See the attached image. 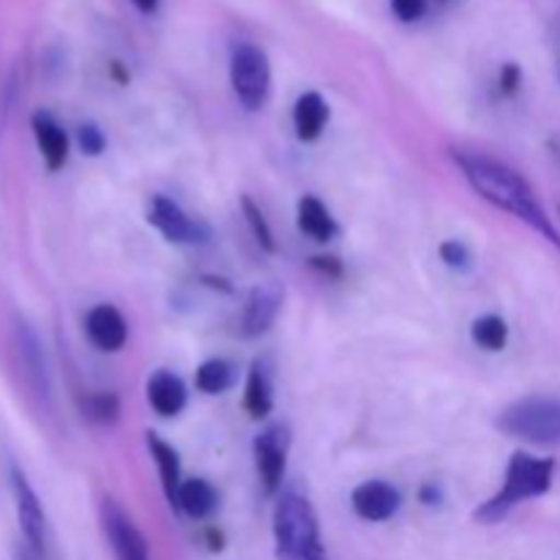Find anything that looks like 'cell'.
<instances>
[{
  "label": "cell",
  "instance_id": "6da1fadb",
  "mask_svg": "<svg viewBox=\"0 0 560 560\" xmlns=\"http://www.w3.org/2000/svg\"><path fill=\"white\" fill-rule=\"evenodd\" d=\"M454 162L459 164L465 180H468L476 195L485 197L490 206L512 213L514 219L525 222L541 238L550 241L552 246L560 249V235L556 224L547 217L545 206L539 202L536 191L530 189V184L517 170H512L509 164L498 162V159L479 151H454Z\"/></svg>",
  "mask_w": 560,
  "mask_h": 560
},
{
  "label": "cell",
  "instance_id": "7a4b0ae2",
  "mask_svg": "<svg viewBox=\"0 0 560 560\" xmlns=\"http://www.w3.org/2000/svg\"><path fill=\"white\" fill-rule=\"evenodd\" d=\"M277 560H328L312 503L299 492H282L273 509Z\"/></svg>",
  "mask_w": 560,
  "mask_h": 560
},
{
  "label": "cell",
  "instance_id": "3957f363",
  "mask_svg": "<svg viewBox=\"0 0 560 560\" xmlns=\"http://www.w3.org/2000/svg\"><path fill=\"white\" fill-rule=\"evenodd\" d=\"M552 476H556V463L552 459H539L525 452H517L506 468L503 490L492 495L485 506L476 509V520L487 525L501 523L517 503L547 495L552 487Z\"/></svg>",
  "mask_w": 560,
  "mask_h": 560
},
{
  "label": "cell",
  "instance_id": "277c9868",
  "mask_svg": "<svg viewBox=\"0 0 560 560\" xmlns=\"http://www.w3.org/2000/svg\"><path fill=\"white\" fill-rule=\"evenodd\" d=\"M498 430L536 446H556L560 443V402L547 397L520 399L498 416Z\"/></svg>",
  "mask_w": 560,
  "mask_h": 560
},
{
  "label": "cell",
  "instance_id": "5b68a950",
  "mask_svg": "<svg viewBox=\"0 0 560 560\" xmlns=\"http://www.w3.org/2000/svg\"><path fill=\"white\" fill-rule=\"evenodd\" d=\"M230 82L246 109H262L271 93V66L266 52L255 44H238L230 58Z\"/></svg>",
  "mask_w": 560,
  "mask_h": 560
},
{
  "label": "cell",
  "instance_id": "8992f818",
  "mask_svg": "<svg viewBox=\"0 0 560 560\" xmlns=\"http://www.w3.org/2000/svg\"><path fill=\"white\" fill-rule=\"evenodd\" d=\"M102 528L109 547H113L115 560H151L148 558L145 536L115 498H104L102 501Z\"/></svg>",
  "mask_w": 560,
  "mask_h": 560
},
{
  "label": "cell",
  "instance_id": "52a82bcc",
  "mask_svg": "<svg viewBox=\"0 0 560 560\" xmlns=\"http://www.w3.org/2000/svg\"><path fill=\"white\" fill-rule=\"evenodd\" d=\"M11 492L16 501V520H20L22 541L38 556H47V514L31 481L20 468H11Z\"/></svg>",
  "mask_w": 560,
  "mask_h": 560
},
{
  "label": "cell",
  "instance_id": "ba28073f",
  "mask_svg": "<svg viewBox=\"0 0 560 560\" xmlns=\"http://www.w3.org/2000/svg\"><path fill=\"white\" fill-rule=\"evenodd\" d=\"M148 222L159 230L173 244H202L208 238V228L191 219L178 202L167 200V197H153L151 211H148Z\"/></svg>",
  "mask_w": 560,
  "mask_h": 560
},
{
  "label": "cell",
  "instance_id": "9c48e42d",
  "mask_svg": "<svg viewBox=\"0 0 560 560\" xmlns=\"http://www.w3.org/2000/svg\"><path fill=\"white\" fill-rule=\"evenodd\" d=\"M288 448H290V438L284 427H268L262 435H257L255 463L268 495H273V492L282 487L284 468H288Z\"/></svg>",
  "mask_w": 560,
  "mask_h": 560
},
{
  "label": "cell",
  "instance_id": "30bf717a",
  "mask_svg": "<svg viewBox=\"0 0 560 560\" xmlns=\"http://www.w3.org/2000/svg\"><path fill=\"white\" fill-rule=\"evenodd\" d=\"M353 512L366 523H386L402 506V495L397 487L386 485V481H364L353 490Z\"/></svg>",
  "mask_w": 560,
  "mask_h": 560
},
{
  "label": "cell",
  "instance_id": "8fae6325",
  "mask_svg": "<svg viewBox=\"0 0 560 560\" xmlns=\"http://www.w3.org/2000/svg\"><path fill=\"white\" fill-rule=\"evenodd\" d=\"M279 310H282V288L277 282L257 284L249 293L244 306V315H241V334L244 337H260L271 328V323L277 320Z\"/></svg>",
  "mask_w": 560,
  "mask_h": 560
},
{
  "label": "cell",
  "instance_id": "7c38bea8",
  "mask_svg": "<svg viewBox=\"0 0 560 560\" xmlns=\"http://www.w3.org/2000/svg\"><path fill=\"white\" fill-rule=\"evenodd\" d=\"M14 337H16V350H20V361H22V370H25L27 383H31L33 394L47 402L49 399V370H47V359H44L42 342H38L36 331H33L25 320L16 323Z\"/></svg>",
  "mask_w": 560,
  "mask_h": 560
},
{
  "label": "cell",
  "instance_id": "4fadbf2b",
  "mask_svg": "<svg viewBox=\"0 0 560 560\" xmlns=\"http://www.w3.org/2000/svg\"><path fill=\"white\" fill-rule=\"evenodd\" d=\"M85 334L102 353H118L126 345L129 328H126L124 315L115 306L98 304L88 312L85 317Z\"/></svg>",
  "mask_w": 560,
  "mask_h": 560
},
{
  "label": "cell",
  "instance_id": "5bb4252c",
  "mask_svg": "<svg viewBox=\"0 0 560 560\" xmlns=\"http://www.w3.org/2000/svg\"><path fill=\"white\" fill-rule=\"evenodd\" d=\"M33 137H36V145L42 151L44 164L47 170H60L69 159V135L63 131V126L52 118L49 113H36L31 120Z\"/></svg>",
  "mask_w": 560,
  "mask_h": 560
},
{
  "label": "cell",
  "instance_id": "9a60e30c",
  "mask_svg": "<svg viewBox=\"0 0 560 560\" xmlns=\"http://www.w3.org/2000/svg\"><path fill=\"white\" fill-rule=\"evenodd\" d=\"M148 402L156 410L159 416L170 419V416H178L186 408V386L178 375L173 372H156V375L148 381Z\"/></svg>",
  "mask_w": 560,
  "mask_h": 560
},
{
  "label": "cell",
  "instance_id": "2e32d148",
  "mask_svg": "<svg viewBox=\"0 0 560 560\" xmlns=\"http://www.w3.org/2000/svg\"><path fill=\"white\" fill-rule=\"evenodd\" d=\"M293 124H295V135H299V140L315 142L328 124L326 98L315 91L301 93L299 102H295L293 107Z\"/></svg>",
  "mask_w": 560,
  "mask_h": 560
},
{
  "label": "cell",
  "instance_id": "e0dca14e",
  "mask_svg": "<svg viewBox=\"0 0 560 560\" xmlns=\"http://www.w3.org/2000/svg\"><path fill=\"white\" fill-rule=\"evenodd\" d=\"M148 448H151L153 459H156V468L159 476H162V490L167 495L170 506L178 509V492H180V463H178V454L170 443H164L156 432H148Z\"/></svg>",
  "mask_w": 560,
  "mask_h": 560
},
{
  "label": "cell",
  "instance_id": "ac0fdd59",
  "mask_svg": "<svg viewBox=\"0 0 560 560\" xmlns=\"http://www.w3.org/2000/svg\"><path fill=\"white\" fill-rule=\"evenodd\" d=\"M299 230L315 241H331L337 235V222L317 197H301L299 202Z\"/></svg>",
  "mask_w": 560,
  "mask_h": 560
},
{
  "label": "cell",
  "instance_id": "d6986e66",
  "mask_svg": "<svg viewBox=\"0 0 560 560\" xmlns=\"http://www.w3.org/2000/svg\"><path fill=\"white\" fill-rule=\"evenodd\" d=\"M217 490L208 485L206 479H189L180 485L178 492V509L191 520H206L211 517L217 509Z\"/></svg>",
  "mask_w": 560,
  "mask_h": 560
},
{
  "label": "cell",
  "instance_id": "ffe728a7",
  "mask_svg": "<svg viewBox=\"0 0 560 560\" xmlns=\"http://www.w3.org/2000/svg\"><path fill=\"white\" fill-rule=\"evenodd\" d=\"M244 405L249 410L252 419H266L273 408V394H271V377H268V370L262 361H255L249 372V381H246V394Z\"/></svg>",
  "mask_w": 560,
  "mask_h": 560
},
{
  "label": "cell",
  "instance_id": "44dd1931",
  "mask_svg": "<svg viewBox=\"0 0 560 560\" xmlns=\"http://www.w3.org/2000/svg\"><path fill=\"white\" fill-rule=\"evenodd\" d=\"M470 337H474V342L479 345V348L490 350V353H498V350L506 348L509 326L503 317L485 315L474 323V328H470Z\"/></svg>",
  "mask_w": 560,
  "mask_h": 560
},
{
  "label": "cell",
  "instance_id": "7402d4cb",
  "mask_svg": "<svg viewBox=\"0 0 560 560\" xmlns=\"http://www.w3.org/2000/svg\"><path fill=\"white\" fill-rule=\"evenodd\" d=\"M233 381H235L233 366L222 359L206 361V364L197 370V377H195L197 388L206 394H224L230 386H233Z\"/></svg>",
  "mask_w": 560,
  "mask_h": 560
},
{
  "label": "cell",
  "instance_id": "603a6c76",
  "mask_svg": "<svg viewBox=\"0 0 560 560\" xmlns=\"http://www.w3.org/2000/svg\"><path fill=\"white\" fill-rule=\"evenodd\" d=\"M82 413H85V419L96 421V424H115L120 413V402L115 394H91V397L82 399Z\"/></svg>",
  "mask_w": 560,
  "mask_h": 560
},
{
  "label": "cell",
  "instance_id": "cb8c5ba5",
  "mask_svg": "<svg viewBox=\"0 0 560 560\" xmlns=\"http://www.w3.org/2000/svg\"><path fill=\"white\" fill-rule=\"evenodd\" d=\"M241 206H244L246 222H249L252 233H255V238H257V244H260L262 249H268V252L277 249V244H273V233H271V228H268V222H266V217H262L260 208H257L255 202L249 200V197H244V200H241Z\"/></svg>",
  "mask_w": 560,
  "mask_h": 560
},
{
  "label": "cell",
  "instance_id": "d4e9b609",
  "mask_svg": "<svg viewBox=\"0 0 560 560\" xmlns=\"http://www.w3.org/2000/svg\"><path fill=\"white\" fill-rule=\"evenodd\" d=\"M77 142H80L82 153H88V156H98L104 151V145H107V140H104L102 129L96 124H82L77 129Z\"/></svg>",
  "mask_w": 560,
  "mask_h": 560
},
{
  "label": "cell",
  "instance_id": "484cf974",
  "mask_svg": "<svg viewBox=\"0 0 560 560\" xmlns=\"http://www.w3.org/2000/svg\"><path fill=\"white\" fill-rule=\"evenodd\" d=\"M441 257L443 262L452 268H465L470 260L468 249H465V244H459V241H446V244L441 246Z\"/></svg>",
  "mask_w": 560,
  "mask_h": 560
},
{
  "label": "cell",
  "instance_id": "4316f807",
  "mask_svg": "<svg viewBox=\"0 0 560 560\" xmlns=\"http://www.w3.org/2000/svg\"><path fill=\"white\" fill-rule=\"evenodd\" d=\"M392 9L402 22H416L427 11V0H392Z\"/></svg>",
  "mask_w": 560,
  "mask_h": 560
},
{
  "label": "cell",
  "instance_id": "83f0119b",
  "mask_svg": "<svg viewBox=\"0 0 560 560\" xmlns=\"http://www.w3.org/2000/svg\"><path fill=\"white\" fill-rule=\"evenodd\" d=\"M520 82H523V71H520L514 63L503 66V71H501V91L503 93H514L520 88Z\"/></svg>",
  "mask_w": 560,
  "mask_h": 560
},
{
  "label": "cell",
  "instance_id": "f1b7e54d",
  "mask_svg": "<svg viewBox=\"0 0 560 560\" xmlns=\"http://www.w3.org/2000/svg\"><path fill=\"white\" fill-rule=\"evenodd\" d=\"M14 560H47V556H38L36 550H31V547H27L25 541H22V545H16Z\"/></svg>",
  "mask_w": 560,
  "mask_h": 560
},
{
  "label": "cell",
  "instance_id": "f546056e",
  "mask_svg": "<svg viewBox=\"0 0 560 560\" xmlns=\"http://www.w3.org/2000/svg\"><path fill=\"white\" fill-rule=\"evenodd\" d=\"M315 268H320V271H331V273H339V266L334 262V257H315V262H312Z\"/></svg>",
  "mask_w": 560,
  "mask_h": 560
},
{
  "label": "cell",
  "instance_id": "4dcf8cb0",
  "mask_svg": "<svg viewBox=\"0 0 560 560\" xmlns=\"http://www.w3.org/2000/svg\"><path fill=\"white\" fill-rule=\"evenodd\" d=\"M131 3H135L142 14H153V11L159 9V0H131Z\"/></svg>",
  "mask_w": 560,
  "mask_h": 560
},
{
  "label": "cell",
  "instance_id": "1f68e13d",
  "mask_svg": "<svg viewBox=\"0 0 560 560\" xmlns=\"http://www.w3.org/2000/svg\"><path fill=\"white\" fill-rule=\"evenodd\" d=\"M208 541H211V550H222V536H219V530H208Z\"/></svg>",
  "mask_w": 560,
  "mask_h": 560
}]
</instances>
